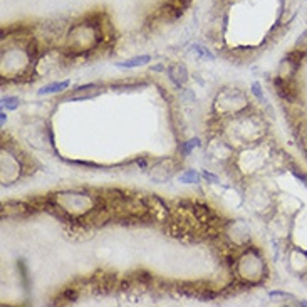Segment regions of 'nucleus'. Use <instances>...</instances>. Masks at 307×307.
<instances>
[{
	"label": "nucleus",
	"instance_id": "f8f14e48",
	"mask_svg": "<svg viewBox=\"0 0 307 307\" xmlns=\"http://www.w3.org/2000/svg\"><path fill=\"white\" fill-rule=\"evenodd\" d=\"M306 2H307V0H306Z\"/></svg>",
	"mask_w": 307,
	"mask_h": 307
},
{
	"label": "nucleus",
	"instance_id": "20e7f679",
	"mask_svg": "<svg viewBox=\"0 0 307 307\" xmlns=\"http://www.w3.org/2000/svg\"><path fill=\"white\" fill-rule=\"evenodd\" d=\"M91 86L93 84H88V86H82L79 91H76V93L71 94V99H93V97H96V96H99L101 94V91H93V93H88V89H91Z\"/></svg>",
	"mask_w": 307,
	"mask_h": 307
},
{
	"label": "nucleus",
	"instance_id": "1a4fd4ad",
	"mask_svg": "<svg viewBox=\"0 0 307 307\" xmlns=\"http://www.w3.org/2000/svg\"><path fill=\"white\" fill-rule=\"evenodd\" d=\"M252 89H253V93H255V96H257V97H259V99H262V101H265V97H264V93H262V89H260V86H259V84H257V82H253Z\"/></svg>",
	"mask_w": 307,
	"mask_h": 307
},
{
	"label": "nucleus",
	"instance_id": "39448f33",
	"mask_svg": "<svg viewBox=\"0 0 307 307\" xmlns=\"http://www.w3.org/2000/svg\"><path fill=\"white\" fill-rule=\"evenodd\" d=\"M180 180L183 181V183H196V181H200V175L196 172H193V170H188L187 173H183V175L180 176Z\"/></svg>",
	"mask_w": 307,
	"mask_h": 307
},
{
	"label": "nucleus",
	"instance_id": "9b49d317",
	"mask_svg": "<svg viewBox=\"0 0 307 307\" xmlns=\"http://www.w3.org/2000/svg\"><path fill=\"white\" fill-rule=\"evenodd\" d=\"M301 304H302V306H307V301H306V302H301Z\"/></svg>",
	"mask_w": 307,
	"mask_h": 307
},
{
	"label": "nucleus",
	"instance_id": "f257e3e1",
	"mask_svg": "<svg viewBox=\"0 0 307 307\" xmlns=\"http://www.w3.org/2000/svg\"><path fill=\"white\" fill-rule=\"evenodd\" d=\"M97 34H99L97 24H94L93 20H82L69 30L67 40L81 49H88L89 45L96 44Z\"/></svg>",
	"mask_w": 307,
	"mask_h": 307
},
{
	"label": "nucleus",
	"instance_id": "6e6552de",
	"mask_svg": "<svg viewBox=\"0 0 307 307\" xmlns=\"http://www.w3.org/2000/svg\"><path fill=\"white\" fill-rule=\"evenodd\" d=\"M198 145H200V141L195 138V139H190V141H188L187 145H183V148H181V150H183V153H185V154H188V153H190V151L193 150V148H196Z\"/></svg>",
	"mask_w": 307,
	"mask_h": 307
},
{
	"label": "nucleus",
	"instance_id": "f03ea898",
	"mask_svg": "<svg viewBox=\"0 0 307 307\" xmlns=\"http://www.w3.org/2000/svg\"><path fill=\"white\" fill-rule=\"evenodd\" d=\"M151 60V56H136V58H131L124 62H116V67H121V69H133V67H139V66H145Z\"/></svg>",
	"mask_w": 307,
	"mask_h": 307
},
{
	"label": "nucleus",
	"instance_id": "0eeeda50",
	"mask_svg": "<svg viewBox=\"0 0 307 307\" xmlns=\"http://www.w3.org/2000/svg\"><path fill=\"white\" fill-rule=\"evenodd\" d=\"M193 51H195V52H198V56H200V58H205V59L208 58L210 60H213V59H215V56L211 54V52L208 51L207 47H203V45H198V44H195V45H193Z\"/></svg>",
	"mask_w": 307,
	"mask_h": 307
},
{
	"label": "nucleus",
	"instance_id": "423d86ee",
	"mask_svg": "<svg viewBox=\"0 0 307 307\" xmlns=\"http://www.w3.org/2000/svg\"><path fill=\"white\" fill-rule=\"evenodd\" d=\"M2 106L5 109H10V111H12V109L19 108V99H17V97H14V96H7V97H3V99H2Z\"/></svg>",
	"mask_w": 307,
	"mask_h": 307
},
{
	"label": "nucleus",
	"instance_id": "7ed1b4c3",
	"mask_svg": "<svg viewBox=\"0 0 307 307\" xmlns=\"http://www.w3.org/2000/svg\"><path fill=\"white\" fill-rule=\"evenodd\" d=\"M71 82L69 81H58V82H51V84L44 86V88L39 89V96H47V94H58L62 93L66 88H69Z\"/></svg>",
	"mask_w": 307,
	"mask_h": 307
},
{
	"label": "nucleus",
	"instance_id": "9d476101",
	"mask_svg": "<svg viewBox=\"0 0 307 307\" xmlns=\"http://www.w3.org/2000/svg\"><path fill=\"white\" fill-rule=\"evenodd\" d=\"M203 178H207V180H210L211 183H217V181H218V178H217V176L211 175V173H207V172L203 173Z\"/></svg>",
	"mask_w": 307,
	"mask_h": 307
}]
</instances>
